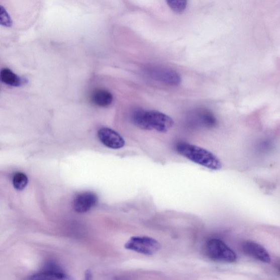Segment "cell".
<instances>
[{
  "mask_svg": "<svg viewBox=\"0 0 280 280\" xmlns=\"http://www.w3.org/2000/svg\"><path fill=\"white\" fill-rule=\"evenodd\" d=\"M177 152L195 163L212 170L222 168L220 160L207 149L186 142H179L176 146Z\"/></svg>",
  "mask_w": 280,
  "mask_h": 280,
  "instance_id": "1",
  "label": "cell"
},
{
  "mask_svg": "<svg viewBox=\"0 0 280 280\" xmlns=\"http://www.w3.org/2000/svg\"><path fill=\"white\" fill-rule=\"evenodd\" d=\"M205 249L208 257L215 262L232 263L237 259L234 251L219 239L209 240Z\"/></svg>",
  "mask_w": 280,
  "mask_h": 280,
  "instance_id": "2",
  "label": "cell"
},
{
  "mask_svg": "<svg viewBox=\"0 0 280 280\" xmlns=\"http://www.w3.org/2000/svg\"><path fill=\"white\" fill-rule=\"evenodd\" d=\"M124 247L128 250L152 256L160 250L161 245L157 240L149 236H135L130 238Z\"/></svg>",
  "mask_w": 280,
  "mask_h": 280,
  "instance_id": "3",
  "label": "cell"
},
{
  "mask_svg": "<svg viewBox=\"0 0 280 280\" xmlns=\"http://www.w3.org/2000/svg\"><path fill=\"white\" fill-rule=\"evenodd\" d=\"M145 120L148 130L154 129L162 133L169 130L174 124L170 116L155 110L145 111Z\"/></svg>",
  "mask_w": 280,
  "mask_h": 280,
  "instance_id": "4",
  "label": "cell"
},
{
  "mask_svg": "<svg viewBox=\"0 0 280 280\" xmlns=\"http://www.w3.org/2000/svg\"><path fill=\"white\" fill-rule=\"evenodd\" d=\"M149 76L167 85L177 86L181 82V78L175 71L161 67H151L148 70Z\"/></svg>",
  "mask_w": 280,
  "mask_h": 280,
  "instance_id": "5",
  "label": "cell"
},
{
  "mask_svg": "<svg viewBox=\"0 0 280 280\" xmlns=\"http://www.w3.org/2000/svg\"><path fill=\"white\" fill-rule=\"evenodd\" d=\"M98 136L102 144L108 148L118 149L125 146L126 141L123 137L113 129L102 128L99 130Z\"/></svg>",
  "mask_w": 280,
  "mask_h": 280,
  "instance_id": "6",
  "label": "cell"
},
{
  "mask_svg": "<svg viewBox=\"0 0 280 280\" xmlns=\"http://www.w3.org/2000/svg\"><path fill=\"white\" fill-rule=\"evenodd\" d=\"M98 201V197L93 193H82L74 199L73 205L74 210L79 213H86L96 206Z\"/></svg>",
  "mask_w": 280,
  "mask_h": 280,
  "instance_id": "7",
  "label": "cell"
},
{
  "mask_svg": "<svg viewBox=\"0 0 280 280\" xmlns=\"http://www.w3.org/2000/svg\"><path fill=\"white\" fill-rule=\"evenodd\" d=\"M244 252L248 256L256 259L260 262L269 263L271 259L270 255L266 249L253 241H247L242 246Z\"/></svg>",
  "mask_w": 280,
  "mask_h": 280,
  "instance_id": "8",
  "label": "cell"
},
{
  "mask_svg": "<svg viewBox=\"0 0 280 280\" xmlns=\"http://www.w3.org/2000/svg\"><path fill=\"white\" fill-rule=\"evenodd\" d=\"M91 99L92 102L98 107L106 108L113 103L114 97L108 90L99 89L93 91Z\"/></svg>",
  "mask_w": 280,
  "mask_h": 280,
  "instance_id": "9",
  "label": "cell"
},
{
  "mask_svg": "<svg viewBox=\"0 0 280 280\" xmlns=\"http://www.w3.org/2000/svg\"><path fill=\"white\" fill-rule=\"evenodd\" d=\"M2 81L12 86H19L22 83V80L9 68H4L0 73Z\"/></svg>",
  "mask_w": 280,
  "mask_h": 280,
  "instance_id": "10",
  "label": "cell"
},
{
  "mask_svg": "<svg viewBox=\"0 0 280 280\" xmlns=\"http://www.w3.org/2000/svg\"><path fill=\"white\" fill-rule=\"evenodd\" d=\"M132 121L136 127L143 130H148L145 120V110L137 109L134 111L132 115Z\"/></svg>",
  "mask_w": 280,
  "mask_h": 280,
  "instance_id": "11",
  "label": "cell"
},
{
  "mask_svg": "<svg viewBox=\"0 0 280 280\" xmlns=\"http://www.w3.org/2000/svg\"><path fill=\"white\" fill-rule=\"evenodd\" d=\"M28 183V178L26 174L17 172L13 178V185L15 189L22 191L26 188Z\"/></svg>",
  "mask_w": 280,
  "mask_h": 280,
  "instance_id": "12",
  "label": "cell"
},
{
  "mask_svg": "<svg viewBox=\"0 0 280 280\" xmlns=\"http://www.w3.org/2000/svg\"><path fill=\"white\" fill-rule=\"evenodd\" d=\"M170 8L176 14L184 11L186 6V0H166Z\"/></svg>",
  "mask_w": 280,
  "mask_h": 280,
  "instance_id": "13",
  "label": "cell"
},
{
  "mask_svg": "<svg viewBox=\"0 0 280 280\" xmlns=\"http://www.w3.org/2000/svg\"><path fill=\"white\" fill-rule=\"evenodd\" d=\"M0 23L2 26L11 27L12 26V21L7 11L1 6L0 7Z\"/></svg>",
  "mask_w": 280,
  "mask_h": 280,
  "instance_id": "14",
  "label": "cell"
},
{
  "mask_svg": "<svg viewBox=\"0 0 280 280\" xmlns=\"http://www.w3.org/2000/svg\"><path fill=\"white\" fill-rule=\"evenodd\" d=\"M278 270H279V272H280V265L278 266Z\"/></svg>",
  "mask_w": 280,
  "mask_h": 280,
  "instance_id": "15",
  "label": "cell"
}]
</instances>
